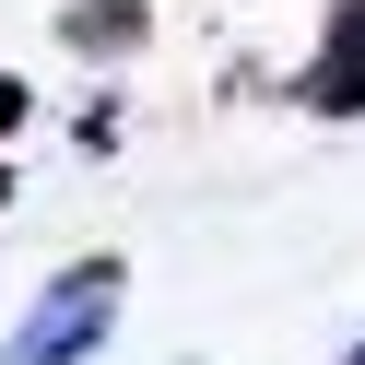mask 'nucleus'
Instances as JSON below:
<instances>
[{
    "label": "nucleus",
    "mask_w": 365,
    "mask_h": 365,
    "mask_svg": "<svg viewBox=\"0 0 365 365\" xmlns=\"http://www.w3.org/2000/svg\"><path fill=\"white\" fill-rule=\"evenodd\" d=\"M118 294H130L118 259H71V271H59V283L24 307V330L0 341V365H83L106 330H118Z\"/></svg>",
    "instance_id": "1"
},
{
    "label": "nucleus",
    "mask_w": 365,
    "mask_h": 365,
    "mask_svg": "<svg viewBox=\"0 0 365 365\" xmlns=\"http://www.w3.org/2000/svg\"><path fill=\"white\" fill-rule=\"evenodd\" d=\"M307 106L318 118H365V0H330V36L307 59Z\"/></svg>",
    "instance_id": "2"
},
{
    "label": "nucleus",
    "mask_w": 365,
    "mask_h": 365,
    "mask_svg": "<svg viewBox=\"0 0 365 365\" xmlns=\"http://www.w3.org/2000/svg\"><path fill=\"white\" fill-rule=\"evenodd\" d=\"M142 36H153V0H71L59 12V48H83V59H118Z\"/></svg>",
    "instance_id": "3"
},
{
    "label": "nucleus",
    "mask_w": 365,
    "mask_h": 365,
    "mask_svg": "<svg viewBox=\"0 0 365 365\" xmlns=\"http://www.w3.org/2000/svg\"><path fill=\"white\" fill-rule=\"evenodd\" d=\"M12 130H24V83L0 71V142H12Z\"/></svg>",
    "instance_id": "4"
},
{
    "label": "nucleus",
    "mask_w": 365,
    "mask_h": 365,
    "mask_svg": "<svg viewBox=\"0 0 365 365\" xmlns=\"http://www.w3.org/2000/svg\"><path fill=\"white\" fill-rule=\"evenodd\" d=\"M0 200H12V165H0Z\"/></svg>",
    "instance_id": "5"
}]
</instances>
